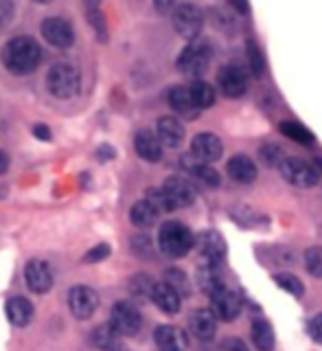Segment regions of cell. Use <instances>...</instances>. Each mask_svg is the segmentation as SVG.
<instances>
[{"label": "cell", "mask_w": 322, "mask_h": 351, "mask_svg": "<svg viewBox=\"0 0 322 351\" xmlns=\"http://www.w3.org/2000/svg\"><path fill=\"white\" fill-rule=\"evenodd\" d=\"M40 60H42V51L38 47V42L27 36L9 40L3 49V64H5V69L14 75L33 73L38 69Z\"/></svg>", "instance_id": "obj_1"}, {"label": "cell", "mask_w": 322, "mask_h": 351, "mask_svg": "<svg viewBox=\"0 0 322 351\" xmlns=\"http://www.w3.org/2000/svg\"><path fill=\"white\" fill-rule=\"evenodd\" d=\"M158 246L166 257H184L195 246V237L180 222H164L158 233Z\"/></svg>", "instance_id": "obj_2"}, {"label": "cell", "mask_w": 322, "mask_h": 351, "mask_svg": "<svg viewBox=\"0 0 322 351\" xmlns=\"http://www.w3.org/2000/svg\"><path fill=\"white\" fill-rule=\"evenodd\" d=\"M47 86L58 99H71L79 93V71L69 62L55 64L47 75Z\"/></svg>", "instance_id": "obj_3"}, {"label": "cell", "mask_w": 322, "mask_h": 351, "mask_svg": "<svg viewBox=\"0 0 322 351\" xmlns=\"http://www.w3.org/2000/svg\"><path fill=\"white\" fill-rule=\"evenodd\" d=\"M171 20H173V29L177 31V36H182L186 40H195L199 33H202V27H204L202 9L191 5V3L177 5L171 14Z\"/></svg>", "instance_id": "obj_4"}, {"label": "cell", "mask_w": 322, "mask_h": 351, "mask_svg": "<svg viewBox=\"0 0 322 351\" xmlns=\"http://www.w3.org/2000/svg\"><path fill=\"white\" fill-rule=\"evenodd\" d=\"M210 64V47L204 40H195L177 58V69L188 77H199Z\"/></svg>", "instance_id": "obj_5"}, {"label": "cell", "mask_w": 322, "mask_h": 351, "mask_svg": "<svg viewBox=\"0 0 322 351\" xmlns=\"http://www.w3.org/2000/svg\"><path fill=\"white\" fill-rule=\"evenodd\" d=\"M281 173L283 178L294 184V186H303V189H309V186H314L318 182V169L314 165H309L307 160L303 158H285L281 162Z\"/></svg>", "instance_id": "obj_6"}, {"label": "cell", "mask_w": 322, "mask_h": 351, "mask_svg": "<svg viewBox=\"0 0 322 351\" xmlns=\"http://www.w3.org/2000/svg\"><path fill=\"white\" fill-rule=\"evenodd\" d=\"M210 312L217 316V321H235L241 314V299L237 292L228 290L226 285H221L219 290L210 294Z\"/></svg>", "instance_id": "obj_7"}, {"label": "cell", "mask_w": 322, "mask_h": 351, "mask_svg": "<svg viewBox=\"0 0 322 351\" xmlns=\"http://www.w3.org/2000/svg\"><path fill=\"white\" fill-rule=\"evenodd\" d=\"M112 325L121 336H134L143 325V316L136 305L127 301H119L112 307Z\"/></svg>", "instance_id": "obj_8"}, {"label": "cell", "mask_w": 322, "mask_h": 351, "mask_svg": "<svg viewBox=\"0 0 322 351\" xmlns=\"http://www.w3.org/2000/svg\"><path fill=\"white\" fill-rule=\"evenodd\" d=\"M162 191L173 208H184L195 202V186L182 176H171L162 184Z\"/></svg>", "instance_id": "obj_9"}, {"label": "cell", "mask_w": 322, "mask_h": 351, "mask_svg": "<svg viewBox=\"0 0 322 351\" xmlns=\"http://www.w3.org/2000/svg\"><path fill=\"white\" fill-rule=\"evenodd\" d=\"M42 36L49 44L58 49H69L75 42V31L69 20L64 18H47L42 22Z\"/></svg>", "instance_id": "obj_10"}, {"label": "cell", "mask_w": 322, "mask_h": 351, "mask_svg": "<svg viewBox=\"0 0 322 351\" xmlns=\"http://www.w3.org/2000/svg\"><path fill=\"white\" fill-rule=\"evenodd\" d=\"M69 305H71V312L84 321V318H90L97 312L99 296L92 288H88V285H77L69 294Z\"/></svg>", "instance_id": "obj_11"}, {"label": "cell", "mask_w": 322, "mask_h": 351, "mask_svg": "<svg viewBox=\"0 0 322 351\" xmlns=\"http://www.w3.org/2000/svg\"><path fill=\"white\" fill-rule=\"evenodd\" d=\"M195 246L202 259L208 263H221V259L226 257V241L217 230H204V233H199L195 239Z\"/></svg>", "instance_id": "obj_12"}, {"label": "cell", "mask_w": 322, "mask_h": 351, "mask_svg": "<svg viewBox=\"0 0 322 351\" xmlns=\"http://www.w3.org/2000/svg\"><path fill=\"white\" fill-rule=\"evenodd\" d=\"M217 82H219L221 93L230 99L243 97L248 90V77L239 69V66H224L217 75Z\"/></svg>", "instance_id": "obj_13"}, {"label": "cell", "mask_w": 322, "mask_h": 351, "mask_svg": "<svg viewBox=\"0 0 322 351\" xmlns=\"http://www.w3.org/2000/svg\"><path fill=\"white\" fill-rule=\"evenodd\" d=\"M25 279H27L29 290L38 292V294H44L53 288V270L49 263L42 259H33L27 263Z\"/></svg>", "instance_id": "obj_14"}, {"label": "cell", "mask_w": 322, "mask_h": 351, "mask_svg": "<svg viewBox=\"0 0 322 351\" xmlns=\"http://www.w3.org/2000/svg\"><path fill=\"white\" fill-rule=\"evenodd\" d=\"M191 154L202 162H215L224 154V143H221L215 134L210 132H202L197 134L191 143Z\"/></svg>", "instance_id": "obj_15"}, {"label": "cell", "mask_w": 322, "mask_h": 351, "mask_svg": "<svg viewBox=\"0 0 322 351\" xmlns=\"http://www.w3.org/2000/svg\"><path fill=\"white\" fill-rule=\"evenodd\" d=\"M156 345L160 351H186L188 347V338L182 332L180 327H173V325H160L156 329Z\"/></svg>", "instance_id": "obj_16"}, {"label": "cell", "mask_w": 322, "mask_h": 351, "mask_svg": "<svg viewBox=\"0 0 322 351\" xmlns=\"http://www.w3.org/2000/svg\"><path fill=\"white\" fill-rule=\"evenodd\" d=\"M134 147L138 156L147 162H158L162 158V143L158 134H153L149 130H140L134 136Z\"/></svg>", "instance_id": "obj_17"}, {"label": "cell", "mask_w": 322, "mask_h": 351, "mask_svg": "<svg viewBox=\"0 0 322 351\" xmlns=\"http://www.w3.org/2000/svg\"><path fill=\"white\" fill-rule=\"evenodd\" d=\"M166 101H169L173 112H177L180 117L186 119H195V114L199 112V108L193 101V95H191V88H184V86H175L166 95Z\"/></svg>", "instance_id": "obj_18"}, {"label": "cell", "mask_w": 322, "mask_h": 351, "mask_svg": "<svg viewBox=\"0 0 322 351\" xmlns=\"http://www.w3.org/2000/svg\"><path fill=\"white\" fill-rule=\"evenodd\" d=\"M188 327L191 334L199 340H210L217 332V316L210 310H195L188 316Z\"/></svg>", "instance_id": "obj_19"}, {"label": "cell", "mask_w": 322, "mask_h": 351, "mask_svg": "<svg viewBox=\"0 0 322 351\" xmlns=\"http://www.w3.org/2000/svg\"><path fill=\"white\" fill-rule=\"evenodd\" d=\"M151 301L156 303L164 314H175L180 312V305H182V294L175 292L169 283H156L153 285V292H151Z\"/></svg>", "instance_id": "obj_20"}, {"label": "cell", "mask_w": 322, "mask_h": 351, "mask_svg": "<svg viewBox=\"0 0 322 351\" xmlns=\"http://www.w3.org/2000/svg\"><path fill=\"white\" fill-rule=\"evenodd\" d=\"M257 165H254L252 158L243 156V154H239V156H232L228 160V176L235 182H241V184H250L257 180Z\"/></svg>", "instance_id": "obj_21"}, {"label": "cell", "mask_w": 322, "mask_h": 351, "mask_svg": "<svg viewBox=\"0 0 322 351\" xmlns=\"http://www.w3.org/2000/svg\"><path fill=\"white\" fill-rule=\"evenodd\" d=\"M182 167L188 173H191L197 182H202L206 186H219V173H217V169L210 167L208 162L197 160L193 154H191V156H184L182 158Z\"/></svg>", "instance_id": "obj_22"}, {"label": "cell", "mask_w": 322, "mask_h": 351, "mask_svg": "<svg viewBox=\"0 0 322 351\" xmlns=\"http://www.w3.org/2000/svg\"><path fill=\"white\" fill-rule=\"evenodd\" d=\"M156 134H158L162 145L177 147L184 141V125L173 117H162L156 125Z\"/></svg>", "instance_id": "obj_23"}, {"label": "cell", "mask_w": 322, "mask_h": 351, "mask_svg": "<svg viewBox=\"0 0 322 351\" xmlns=\"http://www.w3.org/2000/svg\"><path fill=\"white\" fill-rule=\"evenodd\" d=\"M5 312H7L9 323H14L16 327H25L33 318V305L25 299V296H14V299L7 301Z\"/></svg>", "instance_id": "obj_24"}, {"label": "cell", "mask_w": 322, "mask_h": 351, "mask_svg": "<svg viewBox=\"0 0 322 351\" xmlns=\"http://www.w3.org/2000/svg\"><path fill=\"white\" fill-rule=\"evenodd\" d=\"M197 283L206 294H213L215 290H219L224 281H221V270L219 263H208L202 261V266L197 268Z\"/></svg>", "instance_id": "obj_25"}, {"label": "cell", "mask_w": 322, "mask_h": 351, "mask_svg": "<svg viewBox=\"0 0 322 351\" xmlns=\"http://www.w3.org/2000/svg\"><path fill=\"white\" fill-rule=\"evenodd\" d=\"M92 343L101 351H119L121 349V334L114 329L112 323L97 327L92 332Z\"/></svg>", "instance_id": "obj_26"}, {"label": "cell", "mask_w": 322, "mask_h": 351, "mask_svg": "<svg viewBox=\"0 0 322 351\" xmlns=\"http://www.w3.org/2000/svg\"><path fill=\"white\" fill-rule=\"evenodd\" d=\"M160 211L156 206H153L149 200H140L136 202L134 206H132V211H129V217H132V224L134 226H140V228H149L153 226V222L158 219Z\"/></svg>", "instance_id": "obj_27"}, {"label": "cell", "mask_w": 322, "mask_h": 351, "mask_svg": "<svg viewBox=\"0 0 322 351\" xmlns=\"http://www.w3.org/2000/svg\"><path fill=\"white\" fill-rule=\"evenodd\" d=\"M252 343L259 351H272L274 349V332L268 321H254L252 323Z\"/></svg>", "instance_id": "obj_28"}, {"label": "cell", "mask_w": 322, "mask_h": 351, "mask_svg": "<svg viewBox=\"0 0 322 351\" xmlns=\"http://www.w3.org/2000/svg\"><path fill=\"white\" fill-rule=\"evenodd\" d=\"M279 130L287 138H292L294 143H301V145H312L314 143V134L303 123H298V121H283Z\"/></svg>", "instance_id": "obj_29"}, {"label": "cell", "mask_w": 322, "mask_h": 351, "mask_svg": "<svg viewBox=\"0 0 322 351\" xmlns=\"http://www.w3.org/2000/svg\"><path fill=\"white\" fill-rule=\"evenodd\" d=\"M191 95H193V101L199 110L204 108H210L215 104V88L210 86L208 82H202V80H195L191 84Z\"/></svg>", "instance_id": "obj_30"}, {"label": "cell", "mask_w": 322, "mask_h": 351, "mask_svg": "<svg viewBox=\"0 0 322 351\" xmlns=\"http://www.w3.org/2000/svg\"><path fill=\"white\" fill-rule=\"evenodd\" d=\"M246 53H248V64H250V71L254 77H263L265 73V58L261 49L257 47V42H246Z\"/></svg>", "instance_id": "obj_31"}, {"label": "cell", "mask_w": 322, "mask_h": 351, "mask_svg": "<svg viewBox=\"0 0 322 351\" xmlns=\"http://www.w3.org/2000/svg\"><path fill=\"white\" fill-rule=\"evenodd\" d=\"M305 266L307 272L316 279H322V248H307L305 252Z\"/></svg>", "instance_id": "obj_32"}, {"label": "cell", "mask_w": 322, "mask_h": 351, "mask_svg": "<svg viewBox=\"0 0 322 351\" xmlns=\"http://www.w3.org/2000/svg\"><path fill=\"white\" fill-rule=\"evenodd\" d=\"M274 281H276V285L279 288H283L285 292H290L292 296H303V292H305V288H303V283L298 281L294 274H274Z\"/></svg>", "instance_id": "obj_33"}, {"label": "cell", "mask_w": 322, "mask_h": 351, "mask_svg": "<svg viewBox=\"0 0 322 351\" xmlns=\"http://www.w3.org/2000/svg\"><path fill=\"white\" fill-rule=\"evenodd\" d=\"M164 283H169L171 288L175 290V292H180L182 296L184 294H188V279H186V274L182 272V270H166V274H164Z\"/></svg>", "instance_id": "obj_34"}, {"label": "cell", "mask_w": 322, "mask_h": 351, "mask_svg": "<svg viewBox=\"0 0 322 351\" xmlns=\"http://www.w3.org/2000/svg\"><path fill=\"white\" fill-rule=\"evenodd\" d=\"M261 158L268 162V165H279V167H281V162L285 160L281 147L274 145V143H268V145L261 147Z\"/></svg>", "instance_id": "obj_35"}, {"label": "cell", "mask_w": 322, "mask_h": 351, "mask_svg": "<svg viewBox=\"0 0 322 351\" xmlns=\"http://www.w3.org/2000/svg\"><path fill=\"white\" fill-rule=\"evenodd\" d=\"M153 283L149 277H145V274H140V277H136L134 281H132V290H134L138 296H149L151 299V292H153Z\"/></svg>", "instance_id": "obj_36"}, {"label": "cell", "mask_w": 322, "mask_h": 351, "mask_svg": "<svg viewBox=\"0 0 322 351\" xmlns=\"http://www.w3.org/2000/svg\"><path fill=\"white\" fill-rule=\"evenodd\" d=\"M108 255H110V246H108V244H99V246H95L92 250H88L84 259H86L88 263H97V261H103Z\"/></svg>", "instance_id": "obj_37"}, {"label": "cell", "mask_w": 322, "mask_h": 351, "mask_svg": "<svg viewBox=\"0 0 322 351\" xmlns=\"http://www.w3.org/2000/svg\"><path fill=\"white\" fill-rule=\"evenodd\" d=\"M11 16H14V5H11V0H0V29L9 25Z\"/></svg>", "instance_id": "obj_38"}, {"label": "cell", "mask_w": 322, "mask_h": 351, "mask_svg": "<svg viewBox=\"0 0 322 351\" xmlns=\"http://www.w3.org/2000/svg\"><path fill=\"white\" fill-rule=\"evenodd\" d=\"M309 334H312L314 340L322 343V314H316L312 321H309Z\"/></svg>", "instance_id": "obj_39"}, {"label": "cell", "mask_w": 322, "mask_h": 351, "mask_svg": "<svg viewBox=\"0 0 322 351\" xmlns=\"http://www.w3.org/2000/svg\"><path fill=\"white\" fill-rule=\"evenodd\" d=\"M224 351H250V349L241 338H226L224 340Z\"/></svg>", "instance_id": "obj_40"}, {"label": "cell", "mask_w": 322, "mask_h": 351, "mask_svg": "<svg viewBox=\"0 0 322 351\" xmlns=\"http://www.w3.org/2000/svg\"><path fill=\"white\" fill-rule=\"evenodd\" d=\"M177 0H153V7H156L160 14H169V11L175 9Z\"/></svg>", "instance_id": "obj_41"}, {"label": "cell", "mask_w": 322, "mask_h": 351, "mask_svg": "<svg viewBox=\"0 0 322 351\" xmlns=\"http://www.w3.org/2000/svg\"><path fill=\"white\" fill-rule=\"evenodd\" d=\"M33 134H36L40 141H51V130L47 125H36L33 128Z\"/></svg>", "instance_id": "obj_42"}, {"label": "cell", "mask_w": 322, "mask_h": 351, "mask_svg": "<svg viewBox=\"0 0 322 351\" xmlns=\"http://www.w3.org/2000/svg\"><path fill=\"white\" fill-rule=\"evenodd\" d=\"M228 3L232 5V9L239 11V14H248V11H250L248 0H228Z\"/></svg>", "instance_id": "obj_43"}, {"label": "cell", "mask_w": 322, "mask_h": 351, "mask_svg": "<svg viewBox=\"0 0 322 351\" xmlns=\"http://www.w3.org/2000/svg\"><path fill=\"white\" fill-rule=\"evenodd\" d=\"M7 169H9V156L0 149V173H5Z\"/></svg>", "instance_id": "obj_44"}, {"label": "cell", "mask_w": 322, "mask_h": 351, "mask_svg": "<svg viewBox=\"0 0 322 351\" xmlns=\"http://www.w3.org/2000/svg\"><path fill=\"white\" fill-rule=\"evenodd\" d=\"M86 7H88V14H92V11H99V5H101V0H84Z\"/></svg>", "instance_id": "obj_45"}, {"label": "cell", "mask_w": 322, "mask_h": 351, "mask_svg": "<svg viewBox=\"0 0 322 351\" xmlns=\"http://www.w3.org/2000/svg\"><path fill=\"white\" fill-rule=\"evenodd\" d=\"M36 3H42L44 5V3H51V0H36Z\"/></svg>", "instance_id": "obj_46"}]
</instances>
